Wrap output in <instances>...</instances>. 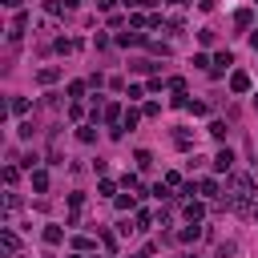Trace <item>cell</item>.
Wrapping results in <instances>:
<instances>
[{"label":"cell","instance_id":"31","mask_svg":"<svg viewBox=\"0 0 258 258\" xmlns=\"http://www.w3.org/2000/svg\"><path fill=\"white\" fill-rule=\"evenodd\" d=\"M16 177H20V169H16V165H8V169H4V181H8V185H16Z\"/></svg>","mask_w":258,"mask_h":258},{"label":"cell","instance_id":"7","mask_svg":"<svg viewBox=\"0 0 258 258\" xmlns=\"http://www.w3.org/2000/svg\"><path fill=\"white\" fill-rule=\"evenodd\" d=\"M202 234H206V230H202V226H198V222H189V226H185V230H181V234H177V242H198V238H202Z\"/></svg>","mask_w":258,"mask_h":258},{"label":"cell","instance_id":"5","mask_svg":"<svg viewBox=\"0 0 258 258\" xmlns=\"http://www.w3.org/2000/svg\"><path fill=\"white\" fill-rule=\"evenodd\" d=\"M101 117H105V121H109V125H113V129H117V121H121V117H125V113H121V105H117V101H109V105H105V109H101Z\"/></svg>","mask_w":258,"mask_h":258},{"label":"cell","instance_id":"36","mask_svg":"<svg viewBox=\"0 0 258 258\" xmlns=\"http://www.w3.org/2000/svg\"><path fill=\"white\" fill-rule=\"evenodd\" d=\"M64 4H69V8H73V4H85V0H64Z\"/></svg>","mask_w":258,"mask_h":258},{"label":"cell","instance_id":"16","mask_svg":"<svg viewBox=\"0 0 258 258\" xmlns=\"http://www.w3.org/2000/svg\"><path fill=\"white\" fill-rule=\"evenodd\" d=\"M238 254V242H218V250H214V258H234Z\"/></svg>","mask_w":258,"mask_h":258},{"label":"cell","instance_id":"6","mask_svg":"<svg viewBox=\"0 0 258 258\" xmlns=\"http://www.w3.org/2000/svg\"><path fill=\"white\" fill-rule=\"evenodd\" d=\"M173 145H177V149H189V145H194V133H189L185 125H181V129H173Z\"/></svg>","mask_w":258,"mask_h":258},{"label":"cell","instance_id":"18","mask_svg":"<svg viewBox=\"0 0 258 258\" xmlns=\"http://www.w3.org/2000/svg\"><path fill=\"white\" fill-rule=\"evenodd\" d=\"M117 44H145V36H141V32H121Z\"/></svg>","mask_w":258,"mask_h":258},{"label":"cell","instance_id":"29","mask_svg":"<svg viewBox=\"0 0 258 258\" xmlns=\"http://www.w3.org/2000/svg\"><path fill=\"white\" fill-rule=\"evenodd\" d=\"M85 93V81H69V97H81Z\"/></svg>","mask_w":258,"mask_h":258},{"label":"cell","instance_id":"12","mask_svg":"<svg viewBox=\"0 0 258 258\" xmlns=\"http://www.w3.org/2000/svg\"><path fill=\"white\" fill-rule=\"evenodd\" d=\"M32 189H36V194L48 189V173H44V169H32Z\"/></svg>","mask_w":258,"mask_h":258},{"label":"cell","instance_id":"13","mask_svg":"<svg viewBox=\"0 0 258 258\" xmlns=\"http://www.w3.org/2000/svg\"><path fill=\"white\" fill-rule=\"evenodd\" d=\"M198 189H202V198H218V194H222L214 177H206V181H198Z\"/></svg>","mask_w":258,"mask_h":258},{"label":"cell","instance_id":"25","mask_svg":"<svg viewBox=\"0 0 258 258\" xmlns=\"http://www.w3.org/2000/svg\"><path fill=\"white\" fill-rule=\"evenodd\" d=\"M210 133H214L218 141H226V121H210Z\"/></svg>","mask_w":258,"mask_h":258},{"label":"cell","instance_id":"28","mask_svg":"<svg viewBox=\"0 0 258 258\" xmlns=\"http://www.w3.org/2000/svg\"><path fill=\"white\" fill-rule=\"evenodd\" d=\"M32 129H36V125H32V121H20V125H16V133H20V137H24V141H28V137H32Z\"/></svg>","mask_w":258,"mask_h":258},{"label":"cell","instance_id":"4","mask_svg":"<svg viewBox=\"0 0 258 258\" xmlns=\"http://www.w3.org/2000/svg\"><path fill=\"white\" fill-rule=\"evenodd\" d=\"M230 64H234V56H230V52H218V56H214V69H210V77H222Z\"/></svg>","mask_w":258,"mask_h":258},{"label":"cell","instance_id":"33","mask_svg":"<svg viewBox=\"0 0 258 258\" xmlns=\"http://www.w3.org/2000/svg\"><path fill=\"white\" fill-rule=\"evenodd\" d=\"M113 4H117V0H97V8H101V12H109Z\"/></svg>","mask_w":258,"mask_h":258},{"label":"cell","instance_id":"38","mask_svg":"<svg viewBox=\"0 0 258 258\" xmlns=\"http://www.w3.org/2000/svg\"><path fill=\"white\" fill-rule=\"evenodd\" d=\"M69 258H81V254H69Z\"/></svg>","mask_w":258,"mask_h":258},{"label":"cell","instance_id":"19","mask_svg":"<svg viewBox=\"0 0 258 258\" xmlns=\"http://www.w3.org/2000/svg\"><path fill=\"white\" fill-rule=\"evenodd\" d=\"M56 77H60V69H40V73H36V81H40V85H52Z\"/></svg>","mask_w":258,"mask_h":258},{"label":"cell","instance_id":"37","mask_svg":"<svg viewBox=\"0 0 258 258\" xmlns=\"http://www.w3.org/2000/svg\"><path fill=\"white\" fill-rule=\"evenodd\" d=\"M254 222H258V206H254Z\"/></svg>","mask_w":258,"mask_h":258},{"label":"cell","instance_id":"30","mask_svg":"<svg viewBox=\"0 0 258 258\" xmlns=\"http://www.w3.org/2000/svg\"><path fill=\"white\" fill-rule=\"evenodd\" d=\"M145 97V85H129V101H141Z\"/></svg>","mask_w":258,"mask_h":258},{"label":"cell","instance_id":"26","mask_svg":"<svg viewBox=\"0 0 258 258\" xmlns=\"http://www.w3.org/2000/svg\"><path fill=\"white\" fill-rule=\"evenodd\" d=\"M165 85H169V93H185V81H181V77H169Z\"/></svg>","mask_w":258,"mask_h":258},{"label":"cell","instance_id":"32","mask_svg":"<svg viewBox=\"0 0 258 258\" xmlns=\"http://www.w3.org/2000/svg\"><path fill=\"white\" fill-rule=\"evenodd\" d=\"M125 4H129V8H153L157 0H125Z\"/></svg>","mask_w":258,"mask_h":258},{"label":"cell","instance_id":"8","mask_svg":"<svg viewBox=\"0 0 258 258\" xmlns=\"http://www.w3.org/2000/svg\"><path fill=\"white\" fill-rule=\"evenodd\" d=\"M0 246H4V254H16V250H20V238H16L12 230H4V234H0Z\"/></svg>","mask_w":258,"mask_h":258},{"label":"cell","instance_id":"14","mask_svg":"<svg viewBox=\"0 0 258 258\" xmlns=\"http://www.w3.org/2000/svg\"><path fill=\"white\" fill-rule=\"evenodd\" d=\"M202 202H185V222H202Z\"/></svg>","mask_w":258,"mask_h":258},{"label":"cell","instance_id":"15","mask_svg":"<svg viewBox=\"0 0 258 258\" xmlns=\"http://www.w3.org/2000/svg\"><path fill=\"white\" fill-rule=\"evenodd\" d=\"M60 238H64L60 226H44V242H48V246H60Z\"/></svg>","mask_w":258,"mask_h":258},{"label":"cell","instance_id":"22","mask_svg":"<svg viewBox=\"0 0 258 258\" xmlns=\"http://www.w3.org/2000/svg\"><path fill=\"white\" fill-rule=\"evenodd\" d=\"M77 137L89 145V141H97V129H93V125H81V129H77Z\"/></svg>","mask_w":258,"mask_h":258},{"label":"cell","instance_id":"35","mask_svg":"<svg viewBox=\"0 0 258 258\" xmlns=\"http://www.w3.org/2000/svg\"><path fill=\"white\" fill-rule=\"evenodd\" d=\"M250 44H254V48H258V32H250Z\"/></svg>","mask_w":258,"mask_h":258},{"label":"cell","instance_id":"1","mask_svg":"<svg viewBox=\"0 0 258 258\" xmlns=\"http://www.w3.org/2000/svg\"><path fill=\"white\" fill-rule=\"evenodd\" d=\"M254 177L250 173H230V181H226V202H230V210H250L254 206Z\"/></svg>","mask_w":258,"mask_h":258},{"label":"cell","instance_id":"17","mask_svg":"<svg viewBox=\"0 0 258 258\" xmlns=\"http://www.w3.org/2000/svg\"><path fill=\"white\" fill-rule=\"evenodd\" d=\"M133 161H137V169H149V165H153V153H149V149H137Z\"/></svg>","mask_w":258,"mask_h":258},{"label":"cell","instance_id":"21","mask_svg":"<svg viewBox=\"0 0 258 258\" xmlns=\"http://www.w3.org/2000/svg\"><path fill=\"white\" fill-rule=\"evenodd\" d=\"M8 109H12L16 117H24V113H28V101H24V97H12V105H8Z\"/></svg>","mask_w":258,"mask_h":258},{"label":"cell","instance_id":"9","mask_svg":"<svg viewBox=\"0 0 258 258\" xmlns=\"http://www.w3.org/2000/svg\"><path fill=\"white\" fill-rule=\"evenodd\" d=\"M230 89H234V93H246V89H250V77H246V73H230Z\"/></svg>","mask_w":258,"mask_h":258},{"label":"cell","instance_id":"2","mask_svg":"<svg viewBox=\"0 0 258 258\" xmlns=\"http://www.w3.org/2000/svg\"><path fill=\"white\" fill-rule=\"evenodd\" d=\"M24 28H28V12H16V16H12V28H8V44H20Z\"/></svg>","mask_w":258,"mask_h":258},{"label":"cell","instance_id":"20","mask_svg":"<svg viewBox=\"0 0 258 258\" xmlns=\"http://www.w3.org/2000/svg\"><path fill=\"white\" fill-rule=\"evenodd\" d=\"M129 69H133V73H153V69H161V64H153V60H133Z\"/></svg>","mask_w":258,"mask_h":258},{"label":"cell","instance_id":"34","mask_svg":"<svg viewBox=\"0 0 258 258\" xmlns=\"http://www.w3.org/2000/svg\"><path fill=\"white\" fill-rule=\"evenodd\" d=\"M4 8H20V0H4Z\"/></svg>","mask_w":258,"mask_h":258},{"label":"cell","instance_id":"27","mask_svg":"<svg viewBox=\"0 0 258 258\" xmlns=\"http://www.w3.org/2000/svg\"><path fill=\"white\" fill-rule=\"evenodd\" d=\"M69 117H73V121H81V117H85V105H81V101H73V105H69Z\"/></svg>","mask_w":258,"mask_h":258},{"label":"cell","instance_id":"23","mask_svg":"<svg viewBox=\"0 0 258 258\" xmlns=\"http://www.w3.org/2000/svg\"><path fill=\"white\" fill-rule=\"evenodd\" d=\"M4 206H8V214H12V210H20V194H16V189H8V194H4Z\"/></svg>","mask_w":258,"mask_h":258},{"label":"cell","instance_id":"3","mask_svg":"<svg viewBox=\"0 0 258 258\" xmlns=\"http://www.w3.org/2000/svg\"><path fill=\"white\" fill-rule=\"evenodd\" d=\"M214 169H218V173H230V169H234V153H230V149H218V157H214Z\"/></svg>","mask_w":258,"mask_h":258},{"label":"cell","instance_id":"10","mask_svg":"<svg viewBox=\"0 0 258 258\" xmlns=\"http://www.w3.org/2000/svg\"><path fill=\"white\" fill-rule=\"evenodd\" d=\"M234 24H238V28H250V24H254V12H250V8H238V12H234Z\"/></svg>","mask_w":258,"mask_h":258},{"label":"cell","instance_id":"11","mask_svg":"<svg viewBox=\"0 0 258 258\" xmlns=\"http://www.w3.org/2000/svg\"><path fill=\"white\" fill-rule=\"evenodd\" d=\"M141 117H145L141 109H125V117H121V129H133V125H137Z\"/></svg>","mask_w":258,"mask_h":258},{"label":"cell","instance_id":"24","mask_svg":"<svg viewBox=\"0 0 258 258\" xmlns=\"http://www.w3.org/2000/svg\"><path fill=\"white\" fill-rule=\"evenodd\" d=\"M153 226V214L149 210H137V230H149Z\"/></svg>","mask_w":258,"mask_h":258}]
</instances>
